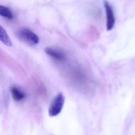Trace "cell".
Masks as SVG:
<instances>
[{"label":"cell","instance_id":"1","mask_svg":"<svg viewBox=\"0 0 135 135\" xmlns=\"http://www.w3.org/2000/svg\"><path fill=\"white\" fill-rule=\"evenodd\" d=\"M65 98L62 92L57 95L50 103L49 109V115L51 117L57 116L60 113L64 107Z\"/></svg>","mask_w":135,"mask_h":135},{"label":"cell","instance_id":"6","mask_svg":"<svg viewBox=\"0 0 135 135\" xmlns=\"http://www.w3.org/2000/svg\"><path fill=\"white\" fill-rule=\"evenodd\" d=\"M0 39L3 43L8 46H11L12 42L6 31L2 26H0Z\"/></svg>","mask_w":135,"mask_h":135},{"label":"cell","instance_id":"2","mask_svg":"<svg viewBox=\"0 0 135 135\" xmlns=\"http://www.w3.org/2000/svg\"><path fill=\"white\" fill-rule=\"evenodd\" d=\"M17 37L23 42L31 45L38 44L39 38L38 36L30 29L23 28L16 33Z\"/></svg>","mask_w":135,"mask_h":135},{"label":"cell","instance_id":"7","mask_svg":"<svg viewBox=\"0 0 135 135\" xmlns=\"http://www.w3.org/2000/svg\"><path fill=\"white\" fill-rule=\"evenodd\" d=\"M0 15L9 20L13 19L14 15L8 8L3 6H0Z\"/></svg>","mask_w":135,"mask_h":135},{"label":"cell","instance_id":"4","mask_svg":"<svg viewBox=\"0 0 135 135\" xmlns=\"http://www.w3.org/2000/svg\"><path fill=\"white\" fill-rule=\"evenodd\" d=\"M45 52L50 56L59 61H64L66 59L65 53L59 49L52 48L47 47L45 49Z\"/></svg>","mask_w":135,"mask_h":135},{"label":"cell","instance_id":"5","mask_svg":"<svg viewBox=\"0 0 135 135\" xmlns=\"http://www.w3.org/2000/svg\"><path fill=\"white\" fill-rule=\"evenodd\" d=\"M11 92L12 98L16 102H20L26 98V94L17 87L11 88Z\"/></svg>","mask_w":135,"mask_h":135},{"label":"cell","instance_id":"3","mask_svg":"<svg viewBox=\"0 0 135 135\" xmlns=\"http://www.w3.org/2000/svg\"><path fill=\"white\" fill-rule=\"evenodd\" d=\"M104 5L106 14L107 29L108 31H110L114 28L115 25L114 12L111 4L106 0L104 1Z\"/></svg>","mask_w":135,"mask_h":135}]
</instances>
